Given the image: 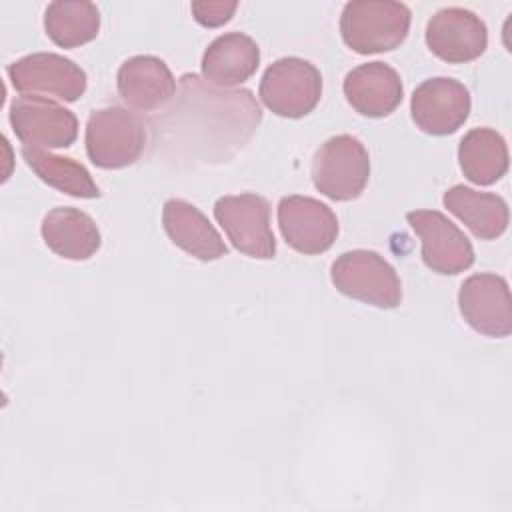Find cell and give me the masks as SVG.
Segmentation results:
<instances>
[{"label": "cell", "instance_id": "cell-8", "mask_svg": "<svg viewBox=\"0 0 512 512\" xmlns=\"http://www.w3.org/2000/svg\"><path fill=\"white\" fill-rule=\"evenodd\" d=\"M10 126L28 148H68L78 136L74 112L44 96H18L10 104Z\"/></svg>", "mask_w": 512, "mask_h": 512}, {"label": "cell", "instance_id": "cell-16", "mask_svg": "<svg viewBox=\"0 0 512 512\" xmlns=\"http://www.w3.org/2000/svg\"><path fill=\"white\" fill-rule=\"evenodd\" d=\"M162 226L178 248L202 262H212L228 254V246L218 230L196 206L186 200L170 198L164 202Z\"/></svg>", "mask_w": 512, "mask_h": 512}, {"label": "cell", "instance_id": "cell-4", "mask_svg": "<svg viewBox=\"0 0 512 512\" xmlns=\"http://www.w3.org/2000/svg\"><path fill=\"white\" fill-rule=\"evenodd\" d=\"M368 178V150L350 134H338L326 140L314 154L312 182L316 190L330 200H356L364 192Z\"/></svg>", "mask_w": 512, "mask_h": 512}, {"label": "cell", "instance_id": "cell-13", "mask_svg": "<svg viewBox=\"0 0 512 512\" xmlns=\"http://www.w3.org/2000/svg\"><path fill=\"white\" fill-rule=\"evenodd\" d=\"M426 44L434 56L448 64L472 62L488 46V30L480 16L466 8L438 10L426 24Z\"/></svg>", "mask_w": 512, "mask_h": 512}, {"label": "cell", "instance_id": "cell-19", "mask_svg": "<svg viewBox=\"0 0 512 512\" xmlns=\"http://www.w3.org/2000/svg\"><path fill=\"white\" fill-rule=\"evenodd\" d=\"M442 202L480 240H494L508 228V204L498 194L456 184L444 192Z\"/></svg>", "mask_w": 512, "mask_h": 512}, {"label": "cell", "instance_id": "cell-2", "mask_svg": "<svg viewBox=\"0 0 512 512\" xmlns=\"http://www.w3.org/2000/svg\"><path fill=\"white\" fill-rule=\"evenodd\" d=\"M410 10L402 2L354 0L340 14V34L358 54H378L398 48L410 30Z\"/></svg>", "mask_w": 512, "mask_h": 512}, {"label": "cell", "instance_id": "cell-15", "mask_svg": "<svg viewBox=\"0 0 512 512\" xmlns=\"http://www.w3.org/2000/svg\"><path fill=\"white\" fill-rule=\"evenodd\" d=\"M120 98L134 110L150 112L164 106L176 94L170 68L156 56L140 54L128 58L116 76Z\"/></svg>", "mask_w": 512, "mask_h": 512}, {"label": "cell", "instance_id": "cell-9", "mask_svg": "<svg viewBox=\"0 0 512 512\" xmlns=\"http://www.w3.org/2000/svg\"><path fill=\"white\" fill-rule=\"evenodd\" d=\"M406 220L418 234L422 260L432 272L454 276L474 264V248L468 236L442 212L412 210L406 214Z\"/></svg>", "mask_w": 512, "mask_h": 512}, {"label": "cell", "instance_id": "cell-20", "mask_svg": "<svg viewBox=\"0 0 512 512\" xmlns=\"http://www.w3.org/2000/svg\"><path fill=\"white\" fill-rule=\"evenodd\" d=\"M458 162L470 182L490 186L508 170L506 140L492 128H472L460 140Z\"/></svg>", "mask_w": 512, "mask_h": 512}, {"label": "cell", "instance_id": "cell-11", "mask_svg": "<svg viewBox=\"0 0 512 512\" xmlns=\"http://www.w3.org/2000/svg\"><path fill=\"white\" fill-rule=\"evenodd\" d=\"M462 318L480 334L504 338L512 332V300L508 282L490 272L468 276L458 292Z\"/></svg>", "mask_w": 512, "mask_h": 512}, {"label": "cell", "instance_id": "cell-12", "mask_svg": "<svg viewBox=\"0 0 512 512\" xmlns=\"http://www.w3.org/2000/svg\"><path fill=\"white\" fill-rule=\"evenodd\" d=\"M278 226L286 244L300 254H322L338 236L332 208L310 196H284L278 202Z\"/></svg>", "mask_w": 512, "mask_h": 512}, {"label": "cell", "instance_id": "cell-18", "mask_svg": "<svg viewBox=\"0 0 512 512\" xmlns=\"http://www.w3.org/2000/svg\"><path fill=\"white\" fill-rule=\"evenodd\" d=\"M42 238L46 246L66 260H88L100 248V230L82 210L70 206L52 208L42 220Z\"/></svg>", "mask_w": 512, "mask_h": 512}, {"label": "cell", "instance_id": "cell-3", "mask_svg": "<svg viewBox=\"0 0 512 512\" xmlns=\"http://www.w3.org/2000/svg\"><path fill=\"white\" fill-rule=\"evenodd\" d=\"M336 290L352 300L392 310L402 300V284L390 262L372 250L340 254L330 270Z\"/></svg>", "mask_w": 512, "mask_h": 512}, {"label": "cell", "instance_id": "cell-7", "mask_svg": "<svg viewBox=\"0 0 512 512\" xmlns=\"http://www.w3.org/2000/svg\"><path fill=\"white\" fill-rule=\"evenodd\" d=\"M12 86L24 96H54L76 102L86 92V72L70 58L54 52H34L6 68Z\"/></svg>", "mask_w": 512, "mask_h": 512}, {"label": "cell", "instance_id": "cell-1", "mask_svg": "<svg viewBox=\"0 0 512 512\" xmlns=\"http://www.w3.org/2000/svg\"><path fill=\"white\" fill-rule=\"evenodd\" d=\"M86 154L104 170L132 166L148 142V126L142 116L122 106L94 110L86 122Z\"/></svg>", "mask_w": 512, "mask_h": 512}, {"label": "cell", "instance_id": "cell-6", "mask_svg": "<svg viewBox=\"0 0 512 512\" xmlns=\"http://www.w3.org/2000/svg\"><path fill=\"white\" fill-rule=\"evenodd\" d=\"M214 218L238 252L258 260L274 258L276 240L270 228V204L266 198L254 192L222 196L214 204Z\"/></svg>", "mask_w": 512, "mask_h": 512}, {"label": "cell", "instance_id": "cell-5", "mask_svg": "<svg viewBox=\"0 0 512 512\" xmlns=\"http://www.w3.org/2000/svg\"><path fill=\"white\" fill-rule=\"evenodd\" d=\"M322 96L320 70L298 56L272 62L260 80L264 106L282 118H302L310 114Z\"/></svg>", "mask_w": 512, "mask_h": 512}, {"label": "cell", "instance_id": "cell-10", "mask_svg": "<svg viewBox=\"0 0 512 512\" xmlns=\"http://www.w3.org/2000/svg\"><path fill=\"white\" fill-rule=\"evenodd\" d=\"M472 108L468 88L454 78H428L412 92L410 112L414 124L430 136L454 134Z\"/></svg>", "mask_w": 512, "mask_h": 512}, {"label": "cell", "instance_id": "cell-14", "mask_svg": "<svg viewBox=\"0 0 512 512\" xmlns=\"http://www.w3.org/2000/svg\"><path fill=\"white\" fill-rule=\"evenodd\" d=\"M344 96L362 116L384 118L402 102L400 74L384 62H366L350 70L344 78Z\"/></svg>", "mask_w": 512, "mask_h": 512}, {"label": "cell", "instance_id": "cell-23", "mask_svg": "<svg viewBox=\"0 0 512 512\" xmlns=\"http://www.w3.org/2000/svg\"><path fill=\"white\" fill-rule=\"evenodd\" d=\"M194 20L206 28L226 24L238 8V2H192Z\"/></svg>", "mask_w": 512, "mask_h": 512}, {"label": "cell", "instance_id": "cell-22", "mask_svg": "<svg viewBox=\"0 0 512 512\" xmlns=\"http://www.w3.org/2000/svg\"><path fill=\"white\" fill-rule=\"evenodd\" d=\"M22 158L30 170L48 186L76 198H98L100 188L92 180L90 172L72 158L56 156L42 148H22Z\"/></svg>", "mask_w": 512, "mask_h": 512}, {"label": "cell", "instance_id": "cell-21", "mask_svg": "<svg viewBox=\"0 0 512 512\" xmlns=\"http://www.w3.org/2000/svg\"><path fill=\"white\" fill-rule=\"evenodd\" d=\"M48 38L60 48H76L98 36L100 12L86 0H56L44 12Z\"/></svg>", "mask_w": 512, "mask_h": 512}, {"label": "cell", "instance_id": "cell-17", "mask_svg": "<svg viewBox=\"0 0 512 512\" xmlns=\"http://www.w3.org/2000/svg\"><path fill=\"white\" fill-rule=\"evenodd\" d=\"M258 64V44L242 32H228L208 44L202 56V74L214 86L232 88L246 82L258 70Z\"/></svg>", "mask_w": 512, "mask_h": 512}]
</instances>
